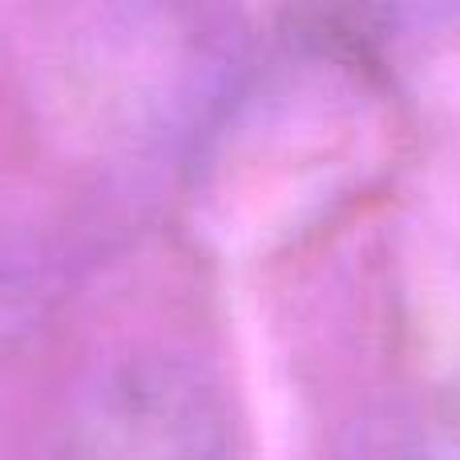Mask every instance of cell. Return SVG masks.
Instances as JSON below:
<instances>
[{
    "instance_id": "obj_1",
    "label": "cell",
    "mask_w": 460,
    "mask_h": 460,
    "mask_svg": "<svg viewBox=\"0 0 460 460\" xmlns=\"http://www.w3.org/2000/svg\"><path fill=\"white\" fill-rule=\"evenodd\" d=\"M384 137V97L356 61L327 53L283 61L238 97L218 129L202 186L207 215L223 226L218 234H230V226H251L262 194H279L270 234H299L364 186Z\"/></svg>"
},
{
    "instance_id": "obj_2",
    "label": "cell",
    "mask_w": 460,
    "mask_h": 460,
    "mask_svg": "<svg viewBox=\"0 0 460 460\" xmlns=\"http://www.w3.org/2000/svg\"><path fill=\"white\" fill-rule=\"evenodd\" d=\"M53 460H246V448L207 367L166 348H134L77 388Z\"/></svg>"
},
{
    "instance_id": "obj_3",
    "label": "cell",
    "mask_w": 460,
    "mask_h": 460,
    "mask_svg": "<svg viewBox=\"0 0 460 460\" xmlns=\"http://www.w3.org/2000/svg\"><path fill=\"white\" fill-rule=\"evenodd\" d=\"M340 460H460V396L392 408L364 424Z\"/></svg>"
},
{
    "instance_id": "obj_4",
    "label": "cell",
    "mask_w": 460,
    "mask_h": 460,
    "mask_svg": "<svg viewBox=\"0 0 460 460\" xmlns=\"http://www.w3.org/2000/svg\"><path fill=\"white\" fill-rule=\"evenodd\" d=\"M367 24L396 37H420L437 32L460 16V0H356Z\"/></svg>"
}]
</instances>
